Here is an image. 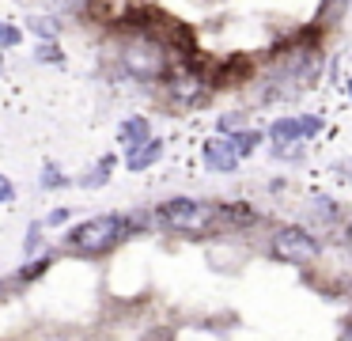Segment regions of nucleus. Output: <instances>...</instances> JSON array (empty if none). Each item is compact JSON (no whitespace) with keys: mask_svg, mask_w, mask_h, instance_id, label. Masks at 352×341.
<instances>
[{"mask_svg":"<svg viewBox=\"0 0 352 341\" xmlns=\"http://www.w3.org/2000/svg\"><path fill=\"white\" fill-rule=\"evenodd\" d=\"M344 174H349V178H352V159H344Z\"/></svg>","mask_w":352,"mask_h":341,"instance_id":"obj_22","label":"nucleus"},{"mask_svg":"<svg viewBox=\"0 0 352 341\" xmlns=\"http://www.w3.org/2000/svg\"><path fill=\"white\" fill-rule=\"evenodd\" d=\"M160 156H163V141L160 136H148V141H140L137 148H129L125 167H129V171H148L152 163H160Z\"/></svg>","mask_w":352,"mask_h":341,"instance_id":"obj_7","label":"nucleus"},{"mask_svg":"<svg viewBox=\"0 0 352 341\" xmlns=\"http://www.w3.org/2000/svg\"><path fill=\"white\" fill-rule=\"evenodd\" d=\"M42 186H46V189L65 186V174H57V167H46V174H42Z\"/></svg>","mask_w":352,"mask_h":341,"instance_id":"obj_16","label":"nucleus"},{"mask_svg":"<svg viewBox=\"0 0 352 341\" xmlns=\"http://www.w3.org/2000/svg\"><path fill=\"white\" fill-rule=\"evenodd\" d=\"M155 220L178 235H208L212 227H220V205L201 197H170L155 209Z\"/></svg>","mask_w":352,"mask_h":341,"instance_id":"obj_2","label":"nucleus"},{"mask_svg":"<svg viewBox=\"0 0 352 341\" xmlns=\"http://www.w3.org/2000/svg\"><path fill=\"white\" fill-rule=\"evenodd\" d=\"M341 333H344V338H352V322H349V326H344V330H341Z\"/></svg>","mask_w":352,"mask_h":341,"instance_id":"obj_23","label":"nucleus"},{"mask_svg":"<svg viewBox=\"0 0 352 341\" xmlns=\"http://www.w3.org/2000/svg\"><path fill=\"white\" fill-rule=\"evenodd\" d=\"M228 144L235 148V156H239V159H246V156H250V152L261 144V133H254V129H239V133H231V136H228Z\"/></svg>","mask_w":352,"mask_h":341,"instance_id":"obj_11","label":"nucleus"},{"mask_svg":"<svg viewBox=\"0 0 352 341\" xmlns=\"http://www.w3.org/2000/svg\"><path fill=\"white\" fill-rule=\"evenodd\" d=\"M269 136H273V141H307L303 121H299V118H280V121H273Z\"/></svg>","mask_w":352,"mask_h":341,"instance_id":"obj_10","label":"nucleus"},{"mask_svg":"<svg viewBox=\"0 0 352 341\" xmlns=\"http://www.w3.org/2000/svg\"><path fill=\"white\" fill-rule=\"evenodd\" d=\"M118 57H122L125 76H133V80H140V83H155V80L167 76V50H163V42L152 34L125 38Z\"/></svg>","mask_w":352,"mask_h":341,"instance_id":"obj_3","label":"nucleus"},{"mask_svg":"<svg viewBox=\"0 0 352 341\" xmlns=\"http://www.w3.org/2000/svg\"><path fill=\"white\" fill-rule=\"evenodd\" d=\"M341 242H344V254L352 258V220L344 224V235H341Z\"/></svg>","mask_w":352,"mask_h":341,"instance_id":"obj_21","label":"nucleus"},{"mask_svg":"<svg viewBox=\"0 0 352 341\" xmlns=\"http://www.w3.org/2000/svg\"><path fill=\"white\" fill-rule=\"evenodd\" d=\"M148 136H152V125H148L144 118H125L122 125H118V141L125 144V152L137 148V144L148 141Z\"/></svg>","mask_w":352,"mask_h":341,"instance_id":"obj_8","label":"nucleus"},{"mask_svg":"<svg viewBox=\"0 0 352 341\" xmlns=\"http://www.w3.org/2000/svg\"><path fill=\"white\" fill-rule=\"evenodd\" d=\"M50 262H54V258H50V254L34 258V265H23V269H19V280H34V277H38V273H46V269H50Z\"/></svg>","mask_w":352,"mask_h":341,"instance_id":"obj_14","label":"nucleus"},{"mask_svg":"<svg viewBox=\"0 0 352 341\" xmlns=\"http://www.w3.org/2000/svg\"><path fill=\"white\" fill-rule=\"evenodd\" d=\"M269 254H273L276 262H284V265H311V262H318L322 242L314 239L307 227L284 224V227H276L273 239H269Z\"/></svg>","mask_w":352,"mask_h":341,"instance_id":"obj_4","label":"nucleus"},{"mask_svg":"<svg viewBox=\"0 0 352 341\" xmlns=\"http://www.w3.org/2000/svg\"><path fill=\"white\" fill-rule=\"evenodd\" d=\"M38 57H42V61H65L61 53H57V45H54V42H46V45H42V50H38Z\"/></svg>","mask_w":352,"mask_h":341,"instance_id":"obj_19","label":"nucleus"},{"mask_svg":"<svg viewBox=\"0 0 352 341\" xmlns=\"http://www.w3.org/2000/svg\"><path fill=\"white\" fill-rule=\"evenodd\" d=\"M110 167H114V159H99V167H95V174H84V178H80V182H84V186H102V182H107L110 178Z\"/></svg>","mask_w":352,"mask_h":341,"instance_id":"obj_13","label":"nucleus"},{"mask_svg":"<svg viewBox=\"0 0 352 341\" xmlns=\"http://www.w3.org/2000/svg\"><path fill=\"white\" fill-rule=\"evenodd\" d=\"M246 224H254V212L246 205L220 201V227H246Z\"/></svg>","mask_w":352,"mask_h":341,"instance_id":"obj_9","label":"nucleus"},{"mask_svg":"<svg viewBox=\"0 0 352 341\" xmlns=\"http://www.w3.org/2000/svg\"><path fill=\"white\" fill-rule=\"evenodd\" d=\"M4 288H8V285H4V280H0V296H4Z\"/></svg>","mask_w":352,"mask_h":341,"instance_id":"obj_24","label":"nucleus"},{"mask_svg":"<svg viewBox=\"0 0 352 341\" xmlns=\"http://www.w3.org/2000/svg\"><path fill=\"white\" fill-rule=\"evenodd\" d=\"M65 220H69V209H54L46 216V224H65Z\"/></svg>","mask_w":352,"mask_h":341,"instance_id":"obj_20","label":"nucleus"},{"mask_svg":"<svg viewBox=\"0 0 352 341\" xmlns=\"http://www.w3.org/2000/svg\"><path fill=\"white\" fill-rule=\"evenodd\" d=\"M303 148H307V141H273V156H280V159L303 156Z\"/></svg>","mask_w":352,"mask_h":341,"instance_id":"obj_12","label":"nucleus"},{"mask_svg":"<svg viewBox=\"0 0 352 341\" xmlns=\"http://www.w3.org/2000/svg\"><path fill=\"white\" fill-rule=\"evenodd\" d=\"M19 30L16 27H8V23H0V45H19Z\"/></svg>","mask_w":352,"mask_h":341,"instance_id":"obj_15","label":"nucleus"},{"mask_svg":"<svg viewBox=\"0 0 352 341\" xmlns=\"http://www.w3.org/2000/svg\"><path fill=\"white\" fill-rule=\"evenodd\" d=\"M129 227H133V216L102 212V216H91V220L72 227V231L65 235V247L80 258H99V254H110V250L129 235Z\"/></svg>","mask_w":352,"mask_h":341,"instance_id":"obj_1","label":"nucleus"},{"mask_svg":"<svg viewBox=\"0 0 352 341\" xmlns=\"http://www.w3.org/2000/svg\"><path fill=\"white\" fill-rule=\"evenodd\" d=\"M167 76H170V80H167V91H170V99H175L178 106H197L201 99H205L208 80L197 72V68L182 65V68H175V72H167Z\"/></svg>","mask_w":352,"mask_h":341,"instance_id":"obj_5","label":"nucleus"},{"mask_svg":"<svg viewBox=\"0 0 352 341\" xmlns=\"http://www.w3.org/2000/svg\"><path fill=\"white\" fill-rule=\"evenodd\" d=\"M8 201H16V186L0 174V205H8Z\"/></svg>","mask_w":352,"mask_h":341,"instance_id":"obj_17","label":"nucleus"},{"mask_svg":"<svg viewBox=\"0 0 352 341\" xmlns=\"http://www.w3.org/2000/svg\"><path fill=\"white\" fill-rule=\"evenodd\" d=\"M38 242H42V224H34V227H31V235H27V242H23L27 254H31V250H38Z\"/></svg>","mask_w":352,"mask_h":341,"instance_id":"obj_18","label":"nucleus"},{"mask_svg":"<svg viewBox=\"0 0 352 341\" xmlns=\"http://www.w3.org/2000/svg\"><path fill=\"white\" fill-rule=\"evenodd\" d=\"M205 163L212 167V171H235L239 167V156L235 148L228 144V136H212V141H205Z\"/></svg>","mask_w":352,"mask_h":341,"instance_id":"obj_6","label":"nucleus"}]
</instances>
